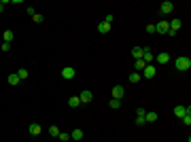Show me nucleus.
I'll return each instance as SVG.
<instances>
[{
    "instance_id": "1",
    "label": "nucleus",
    "mask_w": 191,
    "mask_h": 142,
    "mask_svg": "<svg viewBox=\"0 0 191 142\" xmlns=\"http://www.w3.org/2000/svg\"><path fill=\"white\" fill-rule=\"evenodd\" d=\"M174 66H176V70L187 72L191 68V59L189 57H176V59H174Z\"/></svg>"
},
{
    "instance_id": "2",
    "label": "nucleus",
    "mask_w": 191,
    "mask_h": 142,
    "mask_svg": "<svg viewBox=\"0 0 191 142\" xmlns=\"http://www.w3.org/2000/svg\"><path fill=\"white\" fill-rule=\"evenodd\" d=\"M155 32H159V34H168V32H170V24H168L166 19L157 21L155 24Z\"/></svg>"
},
{
    "instance_id": "3",
    "label": "nucleus",
    "mask_w": 191,
    "mask_h": 142,
    "mask_svg": "<svg viewBox=\"0 0 191 142\" xmlns=\"http://www.w3.org/2000/svg\"><path fill=\"white\" fill-rule=\"evenodd\" d=\"M140 74H142L144 79H153V76L157 74V70H155V66H153V64H147V66H144V70L140 72Z\"/></svg>"
},
{
    "instance_id": "4",
    "label": "nucleus",
    "mask_w": 191,
    "mask_h": 142,
    "mask_svg": "<svg viewBox=\"0 0 191 142\" xmlns=\"http://www.w3.org/2000/svg\"><path fill=\"white\" fill-rule=\"evenodd\" d=\"M174 115L179 119H183L185 115H191V106H176L174 108Z\"/></svg>"
},
{
    "instance_id": "5",
    "label": "nucleus",
    "mask_w": 191,
    "mask_h": 142,
    "mask_svg": "<svg viewBox=\"0 0 191 142\" xmlns=\"http://www.w3.org/2000/svg\"><path fill=\"white\" fill-rule=\"evenodd\" d=\"M74 68L72 66H66V68H62V79H66V81H70V79H74Z\"/></svg>"
},
{
    "instance_id": "6",
    "label": "nucleus",
    "mask_w": 191,
    "mask_h": 142,
    "mask_svg": "<svg viewBox=\"0 0 191 142\" xmlns=\"http://www.w3.org/2000/svg\"><path fill=\"white\" fill-rule=\"evenodd\" d=\"M144 115H147V110H144V108H136V125H147Z\"/></svg>"
},
{
    "instance_id": "7",
    "label": "nucleus",
    "mask_w": 191,
    "mask_h": 142,
    "mask_svg": "<svg viewBox=\"0 0 191 142\" xmlns=\"http://www.w3.org/2000/svg\"><path fill=\"white\" fill-rule=\"evenodd\" d=\"M79 100H81V104H89V102L94 100V94L85 89V91H81V94H79Z\"/></svg>"
},
{
    "instance_id": "8",
    "label": "nucleus",
    "mask_w": 191,
    "mask_h": 142,
    "mask_svg": "<svg viewBox=\"0 0 191 142\" xmlns=\"http://www.w3.org/2000/svg\"><path fill=\"white\" fill-rule=\"evenodd\" d=\"M159 11L164 13V15H168V13L174 11V4H172L170 0H164V2H161V7H159Z\"/></svg>"
},
{
    "instance_id": "9",
    "label": "nucleus",
    "mask_w": 191,
    "mask_h": 142,
    "mask_svg": "<svg viewBox=\"0 0 191 142\" xmlns=\"http://www.w3.org/2000/svg\"><path fill=\"white\" fill-rule=\"evenodd\" d=\"M123 95H125V89H123V85H115V87H113V98H115V100H121Z\"/></svg>"
},
{
    "instance_id": "10",
    "label": "nucleus",
    "mask_w": 191,
    "mask_h": 142,
    "mask_svg": "<svg viewBox=\"0 0 191 142\" xmlns=\"http://www.w3.org/2000/svg\"><path fill=\"white\" fill-rule=\"evenodd\" d=\"M155 59H157V64H168V62H170V53L161 51L159 55H155Z\"/></svg>"
},
{
    "instance_id": "11",
    "label": "nucleus",
    "mask_w": 191,
    "mask_h": 142,
    "mask_svg": "<svg viewBox=\"0 0 191 142\" xmlns=\"http://www.w3.org/2000/svg\"><path fill=\"white\" fill-rule=\"evenodd\" d=\"M28 131H30V136H38V134L43 131V127H40L38 123H32V125L28 127Z\"/></svg>"
},
{
    "instance_id": "12",
    "label": "nucleus",
    "mask_w": 191,
    "mask_h": 142,
    "mask_svg": "<svg viewBox=\"0 0 191 142\" xmlns=\"http://www.w3.org/2000/svg\"><path fill=\"white\" fill-rule=\"evenodd\" d=\"M68 106H70V108H79V106H81L79 95H72V98H68Z\"/></svg>"
},
{
    "instance_id": "13",
    "label": "nucleus",
    "mask_w": 191,
    "mask_h": 142,
    "mask_svg": "<svg viewBox=\"0 0 191 142\" xmlns=\"http://www.w3.org/2000/svg\"><path fill=\"white\" fill-rule=\"evenodd\" d=\"M98 32H100V34H108V32H110V24H106V21L98 24Z\"/></svg>"
},
{
    "instance_id": "14",
    "label": "nucleus",
    "mask_w": 191,
    "mask_h": 142,
    "mask_svg": "<svg viewBox=\"0 0 191 142\" xmlns=\"http://www.w3.org/2000/svg\"><path fill=\"white\" fill-rule=\"evenodd\" d=\"M142 53H144V49H142V47H138V45L132 49V55H134L136 59H142Z\"/></svg>"
},
{
    "instance_id": "15",
    "label": "nucleus",
    "mask_w": 191,
    "mask_h": 142,
    "mask_svg": "<svg viewBox=\"0 0 191 142\" xmlns=\"http://www.w3.org/2000/svg\"><path fill=\"white\" fill-rule=\"evenodd\" d=\"M168 24H170V30L179 32V30H180V25H183V21H180V19H172V21H168Z\"/></svg>"
},
{
    "instance_id": "16",
    "label": "nucleus",
    "mask_w": 191,
    "mask_h": 142,
    "mask_svg": "<svg viewBox=\"0 0 191 142\" xmlns=\"http://www.w3.org/2000/svg\"><path fill=\"white\" fill-rule=\"evenodd\" d=\"M70 140H83V131L81 130H72L70 131Z\"/></svg>"
},
{
    "instance_id": "17",
    "label": "nucleus",
    "mask_w": 191,
    "mask_h": 142,
    "mask_svg": "<svg viewBox=\"0 0 191 142\" xmlns=\"http://www.w3.org/2000/svg\"><path fill=\"white\" fill-rule=\"evenodd\" d=\"M7 81H9V85H13V87H15V85H19V81H21V79H19V76H17V72H15V74H9V79H7Z\"/></svg>"
},
{
    "instance_id": "18",
    "label": "nucleus",
    "mask_w": 191,
    "mask_h": 142,
    "mask_svg": "<svg viewBox=\"0 0 191 142\" xmlns=\"http://www.w3.org/2000/svg\"><path fill=\"white\" fill-rule=\"evenodd\" d=\"M13 38H15V34H13L11 30H7V32L2 34V40H4V43H9V45H11V40H13Z\"/></svg>"
},
{
    "instance_id": "19",
    "label": "nucleus",
    "mask_w": 191,
    "mask_h": 142,
    "mask_svg": "<svg viewBox=\"0 0 191 142\" xmlns=\"http://www.w3.org/2000/svg\"><path fill=\"white\" fill-rule=\"evenodd\" d=\"M144 121H147V123H155L157 121V112H147V115H144Z\"/></svg>"
},
{
    "instance_id": "20",
    "label": "nucleus",
    "mask_w": 191,
    "mask_h": 142,
    "mask_svg": "<svg viewBox=\"0 0 191 142\" xmlns=\"http://www.w3.org/2000/svg\"><path fill=\"white\" fill-rule=\"evenodd\" d=\"M17 76H19L21 81H24V79H28V76H30V72L26 70V68H19V70H17Z\"/></svg>"
},
{
    "instance_id": "21",
    "label": "nucleus",
    "mask_w": 191,
    "mask_h": 142,
    "mask_svg": "<svg viewBox=\"0 0 191 142\" xmlns=\"http://www.w3.org/2000/svg\"><path fill=\"white\" fill-rule=\"evenodd\" d=\"M140 79H142V74H140V72H134V74H130V83H138Z\"/></svg>"
},
{
    "instance_id": "22",
    "label": "nucleus",
    "mask_w": 191,
    "mask_h": 142,
    "mask_svg": "<svg viewBox=\"0 0 191 142\" xmlns=\"http://www.w3.org/2000/svg\"><path fill=\"white\" fill-rule=\"evenodd\" d=\"M144 66H147V64H144L142 59H136V72H142V70H144Z\"/></svg>"
},
{
    "instance_id": "23",
    "label": "nucleus",
    "mask_w": 191,
    "mask_h": 142,
    "mask_svg": "<svg viewBox=\"0 0 191 142\" xmlns=\"http://www.w3.org/2000/svg\"><path fill=\"white\" fill-rule=\"evenodd\" d=\"M49 134H51V136H60V127H58V125H51V127H49Z\"/></svg>"
},
{
    "instance_id": "24",
    "label": "nucleus",
    "mask_w": 191,
    "mask_h": 142,
    "mask_svg": "<svg viewBox=\"0 0 191 142\" xmlns=\"http://www.w3.org/2000/svg\"><path fill=\"white\" fill-rule=\"evenodd\" d=\"M58 138H60L62 142H68V140H70V134H66V131H60V136H58Z\"/></svg>"
},
{
    "instance_id": "25",
    "label": "nucleus",
    "mask_w": 191,
    "mask_h": 142,
    "mask_svg": "<svg viewBox=\"0 0 191 142\" xmlns=\"http://www.w3.org/2000/svg\"><path fill=\"white\" fill-rule=\"evenodd\" d=\"M108 106H110V108H121V100H115V98H113Z\"/></svg>"
},
{
    "instance_id": "26",
    "label": "nucleus",
    "mask_w": 191,
    "mask_h": 142,
    "mask_svg": "<svg viewBox=\"0 0 191 142\" xmlns=\"http://www.w3.org/2000/svg\"><path fill=\"white\" fill-rule=\"evenodd\" d=\"M32 19H34V24H43V15H38V13H34Z\"/></svg>"
},
{
    "instance_id": "27",
    "label": "nucleus",
    "mask_w": 191,
    "mask_h": 142,
    "mask_svg": "<svg viewBox=\"0 0 191 142\" xmlns=\"http://www.w3.org/2000/svg\"><path fill=\"white\" fill-rule=\"evenodd\" d=\"M183 123H185V125H191V115H185V117H183Z\"/></svg>"
},
{
    "instance_id": "28",
    "label": "nucleus",
    "mask_w": 191,
    "mask_h": 142,
    "mask_svg": "<svg viewBox=\"0 0 191 142\" xmlns=\"http://www.w3.org/2000/svg\"><path fill=\"white\" fill-rule=\"evenodd\" d=\"M147 32H149V34H153V32H155V24H149V25H147Z\"/></svg>"
},
{
    "instance_id": "29",
    "label": "nucleus",
    "mask_w": 191,
    "mask_h": 142,
    "mask_svg": "<svg viewBox=\"0 0 191 142\" xmlns=\"http://www.w3.org/2000/svg\"><path fill=\"white\" fill-rule=\"evenodd\" d=\"M0 49L7 53V51H11V45H9V43H2V47H0Z\"/></svg>"
},
{
    "instance_id": "30",
    "label": "nucleus",
    "mask_w": 191,
    "mask_h": 142,
    "mask_svg": "<svg viewBox=\"0 0 191 142\" xmlns=\"http://www.w3.org/2000/svg\"><path fill=\"white\" fill-rule=\"evenodd\" d=\"M104 21H106V24H113V21H115V17H113V15H106V17H104Z\"/></svg>"
},
{
    "instance_id": "31",
    "label": "nucleus",
    "mask_w": 191,
    "mask_h": 142,
    "mask_svg": "<svg viewBox=\"0 0 191 142\" xmlns=\"http://www.w3.org/2000/svg\"><path fill=\"white\" fill-rule=\"evenodd\" d=\"M4 4H7V2H0V13L4 11Z\"/></svg>"
}]
</instances>
